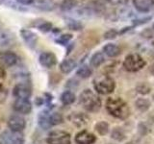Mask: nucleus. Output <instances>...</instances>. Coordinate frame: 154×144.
Here are the masks:
<instances>
[{
  "label": "nucleus",
  "instance_id": "nucleus-40",
  "mask_svg": "<svg viewBox=\"0 0 154 144\" xmlns=\"http://www.w3.org/2000/svg\"><path fill=\"white\" fill-rule=\"evenodd\" d=\"M5 75H6V72H5V69L2 66V64H0V79L5 78Z\"/></svg>",
  "mask_w": 154,
  "mask_h": 144
},
{
  "label": "nucleus",
  "instance_id": "nucleus-35",
  "mask_svg": "<svg viewBox=\"0 0 154 144\" xmlns=\"http://www.w3.org/2000/svg\"><path fill=\"white\" fill-rule=\"evenodd\" d=\"M105 1L112 6H124L127 4L128 0H105Z\"/></svg>",
  "mask_w": 154,
  "mask_h": 144
},
{
  "label": "nucleus",
  "instance_id": "nucleus-41",
  "mask_svg": "<svg viewBox=\"0 0 154 144\" xmlns=\"http://www.w3.org/2000/svg\"><path fill=\"white\" fill-rule=\"evenodd\" d=\"M148 71H149V73H150L151 75L154 76V62H153L152 64L149 65V67H148Z\"/></svg>",
  "mask_w": 154,
  "mask_h": 144
},
{
  "label": "nucleus",
  "instance_id": "nucleus-21",
  "mask_svg": "<svg viewBox=\"0 0 154 144\" xmlns=\"http://www.w3.org/2000/svg\"><path fill=\"white\" fill-rule=\"evenodd\" d=\"M75 99H76L75 94L70 90H66L61 95V101L64 105H70L72 103H74Z\"/></svg>",
  "mask_w": 154,
  "mask_h": 144
},
{
  "label": "nucleus",
  "instance_id": "nucleus-32",
  "mask_svg": "<svg viewBox=\"0 0 154 144\" xmlns=\"http://www.w3.org/2000/svg\"><path fill=\"white\" fill-rule=\"evenodd\" d=\"M138 132L141 136H146V134L150 132V130H149L148 126L146 123L142 122V123H140L138 126Z\"/></svg>",
  "mask_w": 154,
  "mask_h": 144
},
{
  "label": "nucleus",
  "instance_id": "nucleus-36",
  "mask_svg": "<svg viewBox=\"0 0 154 144\" xmlns=\"http://www.w3.org/2000/svg\"><path fill=\"white\" fill-rule=\"evenodd\" d=\"M7 96H8V90L2 84H0V103L4 102L6 100Z\"/></svg>",
  "mask_w": 154,
  "mask_h": 144
},
{
  "label": "nucleus",
  "instance_id": "nucleus-15",
  "mask_svg": "<svg viewBox=\"0 0 154 144\" xmlns=\"http://www.w3.org/2000/svg\"><path fill=\"white\" fill-rule=\"evenodd\" d=\"M69 120L77 127H84L89 123V116L82 112H74L69 116Z\"/></svg>",
  "mask_w": 154,
  "mask_h": 144
},
{
  "label": "nucleus",
  "instance_id": "nucleus-1",
  "mask_svg": "<svg viewBox=\"0 0 154 144\" xmlns=\"http://www.w3.org/2000/svg\"><path fill=\"white\" fill-rule=\"evenodd\" d=\"M106 110L112 116L119 119H126L130 115L128 104L120 97H110L106 101Z\"/></svg>",
  "mask_w": 154,
  "mask_h": 144
},
{
  "label": "nucleus",
  "instance_id": "nucleus-43",
  "mask_svg": "<svg viewBox=\"0 0 154 144\" xmlns=\"http://www.w3.org/2000/svg\"><path fill=\"white\" fill-rule=\"evenodd\" d=\"M152 46H153V48H154V40H153V42H152Z\"/></svg>",
  "mask_w": 154,
  "mask_h": 144
},
{
  "label": "nucleus",
  "instance_id": "nucleus-20",
  "mask_svg": "<svg viewBox=\"0 0 154 144\" xmlns=\"http://www.w3.org/2000/svg\"><path fill=\"white\" fill-rule=\"evenodd\" d=\"M150 106H151V102L146 98H138L136 100V102H135V107L137 108L139 112H142L148 110Z\"/></svg>",
  "mask_w": 154,
  "mask_h": 144
},
{
  "label": "nucleus",
  "instance_id": "nucleus-29",
  "mask_svg": "<svg viewBox=\"0 0 154 144\" xmlns=\"http://www.w3.org/2000/svg\"><path fill=\"white\" fill-rule=\"evenodd\" d=\"M95 131L97 132L100 136H105L109 132V124L105 121H99L95 125Z\"/></svg>",
  "mask_w": 154,
  "mask_h": 144
},
{
  "label": "nucleus",
  "instance_id": "nucleus-16",
  "mask_svg": "<svg viewBox=\"0 0 154 144\" xmlns=\"http://www.w3.org/2000/svg\"><path fill=\"white\" fill-rule=\"evenodd\" d=\"M103 53L110 58H116L120 55L122 49L115 43H108L103 47Z\"/></svg>",
  "mask_w": 154,
  "mask_h": 144
},
{
  "label": "nucleus",
  "instance_id": "nucleus-44",
  "mask_svg": "<svg viewBox=\"0 0 154 144\" xmlns=\"http://www.w3.org/2000/svg\"><path fill=\"white\" fill-rule=\"evenodd\" d=\"M153 32H154V24H153Z\"/></svg>",
  "mask_w": 154,
  "mask_h": 144
},
{
  "label": "nucleus",
  "instance_id": "nucleus-23",
  "mask_svg": "<svg viewBox=\"0 0 154 144\" xmlns=\"http://www.w3.org/2000/svg\"><path fill=\"white\" fill-rule=\"evenodd\" d=\"M76 74H77V76H79L82 79H87L93 74V70H91V68L89 65L82 64L78 68V70H77Z\"/></svg>",
  "mask_w": 154,
  "mask_h": 144
},
{
  "label": "nucleus",
  "instance_id": "nucleus-6",
  "mask_svg": "<svg viewBox=\"0 0 154 144\" xmlns=\"http://www.w3.org/2000/svg\"><path fill=\"white\" fill-rule=\"evenodd\" d=\"M0 144H24V137L20 133L5 132L0 136Z\"/></svg>",
  "mask_w": 154,
  "mask_h": 144
},
{
  "label": "nucleus",
  "instance_id": "nucleus-18",
  "mask_svg": "<svg viewBox=\"0 0 154 144\" xmlns=\"http://www.w3.org/2000/svg\"><path fill=\"white\" fill-rule=\"evenodd\" d=\"M49 117H50V113L48 112L47 110H43V112H42L40 115H38V124H40V126L42 129L46 130L51 127Z\"/></svg>",
  "mask_w": 154,
  "mask_h": 144
},
{
  "label": "nucleus",
  "instance_id": "nucleus-25",
  "mask_svg": "<svg viewBox=\"0 0 154 144\" xmlns=\"http://www.w3.org/2000/svg\"><path fill=\"white\" fill-rule=\"evenodd\" d=\"M66 23L67 28L73 31H79V30H82V28H83V24L78 20H75L73 18H66Z\"/></svg>",
  "mask_w": 154,
  "mask_h": 144
},
{
  "label": "nucleus",
  "instance_id": "nucleus-34",
  "mask_svg": "<svg viewBox=\"0 0 154 144\" xmlns=\"http://www.w3.org/2000/svg\"><path fill=\"white\" fill-rule=\"evenodd\" d=\"M37 7L38 9H42V10H46V11L51 10L53 8L52 4L49 1H40L37 4Z\"/></svg>",
  "mask_w": 154,
  "mask_h": 144
},
{
  "label": "nucleus",
  "instance_id": "nucleus-45",
  "mask_svg": "<svg viewBox=\"0 0 154 144\" xmlns=\"http://www.w3.org/2000/svg\"><path fill=\"white\" fill-rule=\"evenodd\" d=\"M108 144H113V143H108Z\"/></svg>",
  "mask_w": 154,
  "mask_h": 144
},
{
  "label": "nucleus",
  "instance_id": "nucleus-37",
  "mask_svg": "<svg viewBox=\"0 0 154 144\" xmlns=\"http://www.w3.org/2000/svg\"><path fill=\"white\" fill-rule=\"evenodd\" d=\"M141 35L144 38H151L153 37V32L150 30V29H146V30H143L142 32Z\"/></svg>",
  "mask_w": 154,
  "mask_h": 144
},
{
  "label": "nucleus",
  "instance_id": "nucleus-31",
  "mask_svg": "<svg viewBox=\"0 0 154 144\" xmlns=\"http://www.w3.org/2000/svg\"><path fill=\"white\" fill-rule=\"evenodd\" d=\"M72 38V35L71 34H64V35H62L59 37V38H57L55 40V41L57 43H59L61 45H66V43H69V40Z\"/></svg>",
  "mask_w": 154,
  "mask_h": 144
},
{
  "label": "nucleus",
  "instance_id": "nucleus-24",
  "mask_svg": "<svg viewBox=\"0 0 154 144\" xmlns=\"http://www.w3.org/2000/svg\"><path fill=\"white\" fill-rule=\"evenodd\" d=\"M136 91L141 95H147L151 91V86L146 82H142L136 86Z\"/></svg>",
  "mask_w": 154,
  "mask_h": 144
},
{
  "label": "nucleus",
  "instance_id": "nucleus-12",
  "mask_svg": "<svg viewBox=\"0 0 154 144\" xmlns=\"http://www.w3.org/2000/svg\"><path fill=\"white\" fill-rule=\"evenodd\" d=\"M96 141V137L91 133L82 130L75 136L76 144H94Z\"/></svg>",
  "mask_w": 154,
  "mask_h": 144
},
{
  "label": "nucleus",
  "instance_id": "nucleus-9",
  "mask_svg": "<svg viewBox=\"0 0 154 144\" xmlns=\"http://www.w3.org/2000/svg\"><path fill=\"white\" fill-rule=\"evenodd\" d=\"M8 127L12 132L20 133L26 127V121L19 115H13L8 120Z\"/></svg>",
  "mask_w": 154,
  "mask_h": 144
},
{
  "label": "nucleus",
  "instance_id": "nucleus-10",
  "mask_svg": "<svg viewBox=\"0 0 154 144\" xmlns=\"http://www.w3.org/2000/svg\"><path fill=\"white\" fill-rule=\"evenodd\" d=\"M38 62H40L42 66L45 67V68H51V67L57 64V57L54 53L50 51L42 52L38 57Z\"/></svg>",
  "mask_w": 154,
  "mask_h": 144
},
{
  "label": "nucleus",
  "instance_id": "nucleus-14",
  "mask_svg": "<svg viewBox=\"0 0 154 144\" xmlns=\"http://www.w3.org/2000/svg\"><path fill=\"white\" fill-rule=\"evenodd\" d=\"M133 6L140 13H148L154 7V0H133Z\"/></svg>",
  "mask_w": 154,
  "mask_h": 144
},
{
  "label": "nucleus",
  "instance_id": "nucleus-26",
  "mask_svg": "<svg viewBox=\"0 0 154 144\" xmlns=\"http://www.w3.org/2000/svg\"><path fill=\"white\" fill-rule=\"evenodd\" d=\"M13 36L10 32H2L0 33V46H7L12 43Z\"/></svg>",
  "mask_w": 154,
  "mask_h": 144
},
{
  "label": "nucleus",
  "instance_id": "nucleus-22",
  "mask_svg": "<svg viewBox=\"0 0 154 144\" xmlns=\"http://www.w3.org/2000/svg\"><path fill=\"white\" fill-rule=\"evenodd\" d=\"M111 137L116 141H123L126 138V134H125L124 131L120 127H116L112 130Z\"/></svg>",
  "mask_w": 154,
  "mask_h": 144
},
{
  "label": "nucleus",
  "instance_id": "nucleus-2",
  "mask_svg": "<svg viewBox=\"0 0 154 144\" xmlns=\"http://www.w3.org/2000/svg\"><path fill=\"white\" fill-rule=\"evenodd\" d=\"M79 103L87 112H97L101 108V100L93 90L85 89L79 96Z\"/></svg>",
  "mask_w": 154,
  "mask_h": 144
},
{
  "label": "nucleus",
  "instance_id": "nucleus-13",
  "mask_svg": "<svg viewBox=\"0 0 154 144\" xmlns=\"http://www.w3.org/2000/svg\"><path fill=\"white\" fill-rule=\"evenodd\" d=\"M14 110L19 113L28 114L32 110V104L29 99H17L14 103Z\"/></svg>",
  "mask_w": 154,
  "mask_h": 144
},
{
  "label": "nucleus",
  "instance_id": "nucleus-39",
  "mask_svg": "<svg viewBox=\"0 0 154 144\" xmlns=\"http://www.w3.org/2000/svg\"><path fill=\"white\" fill-rule=\"evenodd\" d=\"M16 1L23 6H28V5H31L35 2V0H16Z\"/></svg>",
  "mask_w": 154,
  "mask_h": 144
},
{
  "label": "nucleus",
  "instance_id": "nucleus-5",
  "mask_svg": "<svg viewBox=\"0 0 154 144\" xmlns=\"http://www.w3.org/2000/svg\"><path fill=\"white\" fill-rule=\"evenodd\" d=\"M46 141L48 144H71L70 134L61 130L50 132Z\"/></svg>",
  "mask_w": 154,
  "mask_h": 144
},
{
  "label": "nucleus",
  "instance_id": "nucleus-19",
  "mask_svg": "<svg viewBox=\"0 0 154 144\" xmlns=\"http://www.w3.org/2000/svg\"><path fill=\"white\" fill-rule=\"evenodd\" d=\"M105 62V56L102 52H96L93 55V57L91 58L90 64L91 67H94V68H97L101 64Z\"/></svg>",
  "mask_w": 154,
  "mask_h": 144
},
{
  "label": "nucleus",
  "instance_id": "nucleus-33",
  "mask_svg": "<svg viewBox=\"0 0 154 144\" xmlns=\"http://www.w3.org/2000/svg\"><path fill=\"white\" fill-rule=\"evenodd\" d=\"M119 32L117 30H115V29H110L107 32H105L104 34V38L105 40H114L116 38V37L118 36Z\"/></svg>",
  "mask_w": 154,
  "mask_h": 144
},
{
  "label": "nucleus",
  "instance_id": "nucleus-8",
  "mask_svg": "<svg viewBox=\"0 0 154 144\" xmlns=\"http://www.w3.org/2000/svg\"><path fill=\"white\" fill-rule=\"evenodd\" d=\"M19 34H20V37L23 40V41L25 42V44L29 48L34 49L37 46L38 37L35 32L29 30V29H20Z\"/></svg>",
  "mask_w": 154,
  "mask_h": 144
},
{
  "label": "nucleus",
  "instance_id": "nucleus-28",
  "mask_svg": "<svg viewBox=\"0 0 154 144\" xmlns=\"http://www.w3.org/2000/svg\"><path fill=\"white\" fill-rule=\"evenodd\" d=\"M36 27L42 33H48L53 30L52 23L47 20H42V19H40V22L38 25H36Z\"/></svg>",
  "mask_w": 154,
  "mask_h": 144
},
{
  "label": "nucleus",
  "instance_id": "nucleus-3",
  "mask_svg": "<svg viewBox=\"0 0 154 144\" xmlns=\"http://www.w3.org/2000/svg\"><path fill=\"white\" fill-rule=\"evenodd\" d=\"M94 88L97 93L107 95L115 90L116 83L112 77L108 75H100L94 80Z\"/></svg>",
  "mask_w": 154,
  "mask_h": 144
},
{
  "label": "nucleus",
  "instance_id": "nucleus-11",
  "mask_svg": "<svg viewBox=\"0 0 154 144\" xmlns=\"http://www.w3.org/2000/svg\"><path fill=\"white\" fill-rule=\"evenodd\" d=\"M0 62H1L4 65H6L8 67H12L17 64L18 56L14 52L4 51L0 53Z\"/></svg>",
  "mask_w": 154,
  "mask_h": 144
},
{
  "label": "nucleus",
  "instance_id": "nucleus-4",
  "mask_svg": "<svg viewBox=\"0 0 154 144\" xmlns=\"http://www.w3.org/2000/svg\"><path fill=\"white\" fill-rule=\"evenodd\" d=\"M146 64V62L143 60V58L137 54V53H131L125 57L123 62L124 69L128 72H137L143 69Z\"/></svg>",
  "mask_w": 154,
  "mask_h": 144
},
{
  "label": "nucleus",
  "instance_id": "nucleus-30",
  "mask_svg": "<svg viewBox=\"0 0 154 144\" xmlns=\"http://www.w3.org/2000/svg\"><path fill=\"white\" fill-rule=\"evenodd\" d=\"M49 120H50L51 126H55V125L61 124L63 122V120H64V118H63L61 113H59V112H53V113H50Z\"/></svg>",
  "mask_w": 154,
  "mask_h": 144
},
{
  "label": "nucleus",
  "instance_id": "nucleus-7",
  "mask_svg": "<svg viewBox=\"0 0 154 144\" xmlns=\"http://www.w3.org/2000/svg\"><path fill=\"white\" fill-rule=\"evenodd\" d=\"M13 94L17 99H29L32 95L31 86L27 83H18L14 86Z\"/></svg>",
  "mask_w": 154,
  "mask_h": 144
},
{
  "label": "nucleus",
  "instance_id": "nucleus-38",
  "mask_svg": "<svg viewBox=\"0 0 154 144\" xmlns=\"http://www.w3.org/2000/svg\"><path fill=\"white\" fill-rule=\"evenodd\" d=\"M150 19H151V16L144 17V18H142V19H138V20H133V24H134V25H142V24L146 23L148 20H150Z\"/></svg>",
  "mask_w": 154,
  "mask_h": 144
},
{
  "label": "nucleus",
  "instance_id": "nucleus-27",
  "mask_svg": "<svg viewBox=\"0 0 154 144\" xmlns=\"http://www.w3.org/2000/svg\"><path fill=\"white\" fill-rule=\"evenodd\" d=\"M78 4V0H63L62 3H61V10L62 11H70L73 8H75Z\"/></svg>",
  "mask_w": 154,
  "mask_h": 144
},
{
  "label": "nucleus",
  "instance_id": "nucleus-17",
  "mask_svg": "<svg viewBox=\"0 0 154 144\" xmlns=\"http://www.w3.org/2000/svg\"><path fill=\"white\" fill-rule=\"evenodd\" d=\"M76 67V62L73 59H66L60 64V70L64 74H69Z\"/></svg>",
  "mask_w": 154,
  "mask_h": 144
},
{
  "label": "nucleus",
  "instance_id": "nucleus-42",
  "mask_svg": "<svg viewBox=\"0 0 154 144\" xmlns=\"http://www.w3.org/2000/svg\"><path fill=\"white\" fill-rule=\"evenodd\" d=\"M125 144H134L133 142H127V143H125Z\"/></svg>",
  "mask_w": 154,
  "mask_h": 144
}]
</instances>
